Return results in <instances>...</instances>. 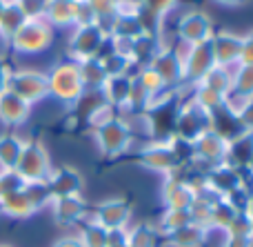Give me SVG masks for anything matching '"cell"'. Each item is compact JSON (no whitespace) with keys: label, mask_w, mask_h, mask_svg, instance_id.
Returning <instances> with one entry per match:
<instances>
[{"label":"cell","mask_w":253,"mask_h":247,"mask_svg":"<svg viewBox=\"0 0 253 247\" xmlns=\"http://www.w3.org/2000/svg\"><path fill=\"white\" fill-rule=\"evenodd\" d=\"M180 94L182 92H167L162 98L153 100L151 107L140 116L149 143H169L175 136V118L182 102Z\"/></svg>","instance_id":"cell-1"},{"label":"cell","mask_w":253,"mask_h":247,"mask_svg":"<svg viewBox=\"0 0 253 247\" xmlns=\"http://www.w3.org/2000/svg\"><path fill=\"white\" fill-rule=\"evenodd\" d=\"M49 83V96L56 98L58 102L67 107H74L84 94L83 76H80V65L76 60H58L51 69L47 71Z\"/></svg>","instance_id":"cell-2"},{"label":"cell","mask_w":253,"mask_h":247,"mask_svg":"<svg viewBox=\"0 0 253 247\" xmlns=\"http://www.w3.org/2000/svg\"><path fill=\"white\" fill-rule=\"evenodd\" d=\"M56 40V29L40 18H27L22 27L9 38V47L18 56H38L42 51H49Z\"/></svg>","instance_id":"cell-3"},{"label":"cell","mask_w":253,"mask_h":247,"mask_svg":"<svg viewBox=\"0 0 253 247\" xmlns=\"http://www.w3.org/2000/svg\"><path fill=\"white\" fill-rule=\"evenodd\" d=\"M91 136L96 141V147L100 151L102 158H120L133 145V129H131L129 120L125 116H114L109 123L100 125V127L91 129Z\"/></svg>","instance_id":"cell-4"},{"label":"cell","mask_w":253,"mask_h":247,"mask_svg":"<svg viewBox=\"0 0 253 247\" xmlns=\"http://www.w3.org/2000/svg\"><path fill=\"white\" fill-rule=\"evenodd\" d=\"M53 165L51 158H49L47 147L40 141L31 138V141H25V147L20 151V158H18L13 172L22 178L25 183H44L51 174Z\"/></svg>","instance_id":"cell-5"},{"label":"cell","mask_w":253,"mask_h":247,"mask_svg":"<svg viewBox=\"0 0 253 247\" xmlns=\"http://www.w3.org/2000/svg\"><path fill=\"white\" fill-rule=\"evenodd\" d=\"M109 45V36L102 31L100 25L74 27V34L69 36L67 58L76 62H84L91 58H100L105 47Z\"/></svg>","instance_id":"cell-6"},{"label":"cell","mask_w":253,"mask_h":247,"mask_svg":"<svg viewBox=\"0 0 253 247\" xmlns=\"http://www.w3.org/2000/svg\"><path fill=\"white\" fill-rule=\"evenodd\" d=\"M7 89L13 92L16 96H20L22 100L29 102V105L34 107L36 102H42L44 98H49L47 71L31 69V67H18V69H11Z\"/></svg>","instance_id":"cell-7"},{"label":"cell","mask_w":253,"mask_h":247,"mask_svg":"<svg viewBox=\"0 0 253 247\" xmlns=\"http://www.w3.org/2000/svg\"><path fill=\"white\" fill-rule=\"evenodd\" d=\"M215 25L211 20L209 13L205 11H189L178 20V29H175V38L180 43L196 47V45H205L213 38Z\"/></svg>","instance_id":"cell-8"},{"label":"cell","mask_w":253,"mask_h":247,"mask_svg":"<svg viewBox=\"0 0 253 247\" xmlns=\"http://www.w3.org/2000/svg\"><path fill=\"white\" fill-rule=\"evenodd\" d=\"M89 218L93 223H98L100 227H105L107 232H123L131 225L133 212H131L129 200L107 198L102 203H98L93 212H89Z\"/></svg>","instance_id":"cell-9"},{"label":"cell","mask_w":253,"mask_h":247,"mask_svg":"<svg viewBox=\"0 0 253 247\" xmlns=\"http://www.w3.org/2000/svg\"><path fill=\"white\" fill-rule=\"evenodd\" d=\"M207 129H211L209 114L202 111L189 96H187V100L182 98L178 118H175V138H182V141H187V143H193L198 136H202Z\"/></svg>","instance_id":"cell-10"},{"label":"cell","mask_w":253,"mask_h":247,"mask_svg":"<svg viewBox=\"0 0 253 247\" xmlns=\"http://www.w3.org/2000/svg\"><path fill=\"white\" fill-rule=\"evenodd\" d=\"M140 167H144L147 172L160 174V176H169V174L178 172L180 163L173 156L169 143H147L135 156Z\"/></svg>","instance_id":"cell-11"},{"label":"cell","mask_w":253,"mask_h":247,"mask_svg":"<svg viewBox=\"0 0 253 247\" xmlns=\"http://www.w3.org/2000/svg\"><path fill=\"white\" fill-rule=\"evenodd\" d=\"M215 60H213V51H211V45H196V47H189L187 56L182 58V87H196L202 78L207 76V71L213 69Z\"/></svg>","instance_id":"cell-12"},{"label":"cell","mask_w":253,"mask_h":247,"mask_svg":"<svg viewBox=\"0 0 253 247\" xmlns=\"http://www.w3.org/2000/svg\"><path fill=\"white\" fill-rule=\"evenodd\" d=\"M242 43H245V36L242 34H236V31H229V29H215L213 38L209 40L215 65L229 67V69L238 67Z\"/></svg>","instance_id":"cell-13"},{"label":"cell","mask_w":253,"mask_h":247,"mask_svg":"<svg viewBox=\"0 0 253 247\" xmlns=\"http://www.w3.org/2000/svg\"><path fill=\"white\" fill-rule=\"evenodd\" d=\"M147 67H151L156 71L158 78L165 83V87L169 92H182V62H180L178 53L171 47L160 49Z\"/></svg>","instance_id":"cell-14"},{"label":"cell","mask_w":253,"mask_h":247,"mask_svg":"<svg viewBox=\"0 0 253 247\" xmlns=\"http://www.w3.org/2000/svg\"><path fill=\"white\" fill-rule=\"evenodd\" d=\"M196 198L193 187L180 176L178 172L165 176L162 181V190H160V200L165 209H189Z\"/></svg>","instance_id":"cell-15"},{"label":"cell","mask_w":253,"mask_h":247,"mask_svg":"<svg viewBox=\"0 0 253 247\" xmlns=\"http://www.w3.org/2000/svg\"><path fill=\"white\" fill-rule=\"evenodd\" d=\"M51 198H62V196H83V174L76 167L62 165L53 167L49 178L44 181Z\"/></svg>","instance_id":"cell-16"},{"label":"cell","mask_w":253,"mask_h":247,"mask_svg":"<svg viewBox=\"0 0 253 247\" xmlns=\"http://www.w3.org/2000/svg\"><path fill=\"white\" fill-rule=\"evenodd\" d=\"M247 178H249L247 176V172L222 163V165H215V167L207 174L205 183H207V187H209L213 194H218L220 198H227V196L231 194V192H236L238 187L247 185Z\"/></svg>","instance_id":"cell-17"},{"label":"cell","mask_w":253,"mask_h":247,"mask_svg":"<svg viewBox=\"0 0 253 247\" xmlns=\"http://www.w3.org/2000/svg\"><path fill=\"white\" fill-rule=\"evenodd\" d=\"M227 149H229V141L218 136L213 129H207L202 136H198L193 141V156L198 160H202L205 165H209V167L222 165L227 160Z\"/></svg>","instance_id":"cell-18"},{"label":"cell","mask_w":253,"mask_h":247,"mask_svg":"<svg viewBox=\"0 0 253 247\" xmlns=\"http://www.w3.org/2000/svg\"><path fill=\"white\" fill-rule=\"evenodd\" d=\"M51 214L56 218L58 225H80L84 218L89 216L87 212V203L83 196H62V198H51L49 203Z\"/></svg>","instance_id":"cell-19"},{"label":"cell","mask_w":253,"mask_h":247,"mask_svg":"<svg viewBox=\"0 0 253 247\" xmlns=\"http://www.w3.org/2000/svg\"><path fill=\"white\" fill-rule=\"evenodd\" d=\"M31 116V105L25 102L20 96H16L13 92L4 89L0 94V123L4 127H20L29 120Z\"/></svg>","instance_id":"cell-20"},{"label":"cell","mask_w":253,"mask_h":247,"mask_svg":"<svg viewBox=\"0 0 253 247\" xmlns=\"http://www.w3.org/2000/svg\"><path fill=\"white\" fill-rule=\"evenodd\" d=\"M131 83H133V74L126 76H109L105 80V85L100 87V94L105 98V102L116 109L118 114H123L126 100H129V92H131Z\"/></svg>","instance_id":"cell-21"},{"label":"cell","mask_w":253,"mask_h":247,"mask_svg":"<svg viewBox=\"0 0 253 247\" xmlns=\"http://www.w3.org/2000/svg\"><path fill=\"white\" fill-rule=\"evenodd\" d=\"M38 212V207L34 205V200L29 198V194L22 190L16 192H7L0 198V214L7 218H16V221H25V218H31Z\"/></svg>","instance_id":"cell-22"},{"label":"cell","mask_w":253,"mask_h":247,"mask_svg":"<svg viewBox=\"0 0 253 247\" xmlns=\"http://www.w3.org/2000/svg\"><path fill=\"white\" fill-rule=\"evenodd\" d=\"M42 18L53 29L76 27V2H69V0H47Z\"/></svg>","instance_id":"cell-23"},{"label":"cell","mask_w":253,"mask_h":247,"mask_svg":"<svg viewBox=\"0 0 253 247\" xmlns=\"http://www.w3.org/2000/svg\"><path fill=\"white\" fill-rule=\"evenodd\" d=\"M209 123H211V129H213L218 136H222L224 141H233V138L240 136L242 132H247V129L242 127L240 116L229 111L224 105L220 107V109H215L213 114H209Z\"/></svg>","instance_id":"cell-24"},{"label":"cell","mask_w":253,"mask_h":247,"mask_svg":"<svg viewBox=\"0 0 253 247\" xmlns=\"http://www.w3.org/2000/svg\"><path fill=\"white\" fill-rule=\"evenodd\" d=\"M207 239H209V230L189 223L187 227H182V230L173 232V234L165 236L160 241L162 247H207Z\"/></svg>","instance_id":"cell-25"},{"label":"cell","mask_w":253,"mask_h":247,"mask_svg":"<svg viewBox=\"0 0 253 247\" xmlns=\"http://www.w3.org/2000/svg\"><path fill=\"white\" fill-rule=\"evenodd\" d=\"M251 154H253V132H242L240 136H236L233 141H229L227 160H224V163L245 172L247 165H249Z\"/></svg>","instance_id":"cell-26"},{"label":"cell","mask_w":253,"mask_h":247,"mask_svg":"<svg viewBox=\"0 0 253 247\" xmlns=\"http://www.w3.org/2000/svg\"><path fill=\"white\" fill-rule=\"evenodd\" d=\"M165 47H167L165 38H153V36H140V38H135L133 45H131V60H133V67L135 69L147 67L149 62L156 58V53Z\"/></svg>","instance_id":"cell-27"},{"label":"cell","mask_w":253,"mask_h":247,"mask_svg":"<svg viewBox=\"0 0 253 247\" xmlns=\"http://www.w3.org/2000/svg\"><path fill=\"white\" fill-rule=\"evenodd\" d=\"M189 223H191L189 209H165L162 207V212H160V216H158L153 230L158 232L160 239H165V236H169V234H173V232L187 227Z\"/></svg>","instance_id":"cell-28"},{"label":"cell","mask_w":253,"mask_h":247,"mask_svg":"<svg viewBox=\"0 0 253 247\" xmlns=\"http://www.w3.org/2000/svg\"><path fill=\"white\" fill-rule=\"evenodd\" d=\"M105 31L111 40H129V43H133L135 38L144 36L142 27H140L135 16H116L114 20L107 25Z\"/></svg>","instance_id":"cell-29"},{"label":"cell","mask_w":253,"mask_h":247,"mask_svg":"<svg viewBox=\"0 0 253 247\" xmlns=\"http://www.w3.org/2000/svg\"><path fill=\"white\" fill-rule=\"evenodd\" d=\"M100 65L105 69L107 78L109 76H126V74H133V60H131L126 53H120V51H114L111 49V43L105 47V51L100 53Z\"/></svg>","instance_id":"cell-30"},{"label":"cell","mask_w":253,"mask_h":247,"mask_svg":"<svg viewBox=\"0 0 253 247\" xmlns=\"http://www.w3.org/2000/svg\"><path fill=\"white\" fill-rule=\"evenodd\" d=\"M25 147V141H22L18 134L7 132L0 136V165L2 169H13L20 158V151Z\"/></svg>","instance_id":"cell-31"},{"label":"cell","mask_w":253,"mask_h":247,"mask_svg":"<svg viewBox=\"0 0 253 247\" xmlns=\"http://www.w3.org/2000/svg\"><path fill=\"white\" fill-rule=\"evenodd\" d=\"M240 216L238 209H233L224 198H220L211 209V221H209V232H218V234H227V230L233 225V221Z\"/></svg>","instance_id":"cell-32"},{"label":"cell","mask_w":253,"mask_h":247,"mask_svg":"<svg viewBox=\"0 0 253 247\" xmlns=\"http://www.w3.org/2000/svg\"><path fill=\"white\" fill-rule=\"evenodd\" d=\"M25 20H27V16H25V11H22L20 2H18V0H7L2 13H0V34L11 38L22 27Z\"/></svg>","instance_id":"cell-33"},{"label":"cell","mask_w":253,"mask_h":247,"mask_svg":"<svg viewBox=\"0 0 253 247\" xmlns=\"http://www.w3.org/2000/svg\"><path fill=\"white\" fill-rule=\"evenodd\" d=\"M198 85H205V87H209V89H213V92L227 96V94L231 92V87H233V69L215 65L213 69L207 71V76Z\"/></svg>","instance_id":"cell-34"},{"label":"cell","mask_w":253,"mask_h":247,"mask_svg":"<svg viewBox=\"0 0 253 247\" xmlns=\"http://www.w3.org/2000/svg\"><path fill=\"white\" fill-rule=\"evenodd\" d=\"M126 245L129 247H160V236L153 225L140 223V225L126 227Z\"/></svg>","instance_id":"cell-35"},{"label":"cell","mask_w":253,"mask_h":247,"mask_svg":"<svg viewBox=\"0 0 253 247\" xmlns=\"http://www.w3.org/2000/svg\"><path fill=\"white\" fill-rule=\"evenodd\" d=\"M78 236L83 247H109V232L105 227H100L98 223H93L89 216L80 223Z\"/></svg>","instance_id":"cell-36"},{"label":"cell","mask_w":253,"mask_h":247,"mask_svg":"<svg viewBox=\"0 0 253 247\" xmlns=\"http://www.w3.org/2000/svg\"><path fill=\"white\" fill-rule=\"evenodd\" d=\"M78 65H80V76H83L84 89H87V92H98L107 80V74H105V69H102L100 60L91 58V60L78 62Z\"/></svg>","instance_id":"cell-37"},{"label":"cell","mask_w":253,"mask_h":247,"mask_svg":"<svg viewBox=\"0 0 253 247\" xmlns=\"http://www.w3.org/2000/svg\"><path fill=\"white\" fill-rule=\"evenodd\" d=\"M189 98H191L202 111H207V114H213L215 109H220V107L224 105L222 94L213 92V89L205 87V85H196V87H191V96Z\"/></svg>","instance_id":"cell-38"},{"label":"cell","mask_w":253,"mask_h":247,"mask_svg":"<svg viewBox=\"0 0 253 247\" xmlns=\"http://www.w3.org/2000/svg\"><path fill=\"white\" fill-rule=\"evenodd\" d=\"M135 18H138L144 36L162 38V34H165V18H162L160 13L151 11V9H147L142 2H140V9H138V13H135Z\"/></svg>","instance_id":"cell-39"},{"label":"cell","mask_w":253,"mask_h":247,"mask_svg":"<svg viewBox=\"0 0 253 247\" xmlns=\"http://www.w3.org/2000/svg\"><path fill=\"white\" fill-rule=\"evenodd\" d=\"M133 76H135V80H138V83L147 89V94L153 98V100L162 98L167 92H169V89L165 87V83L158 78V74L151 69V67H140V69H135Z\"/></svg>","instance_id":"cell-40"},{"label":"cell","mask_w":253,"mask_h":247,"mask_svg":"<svg viewBox=\"0 0 253 247\" xmlns=\"http://www.w3.org/2000/svg\"><path fill=\"white\" fill-rule=\"evenodd\" d=\"M233 94L245 98H253V65L233 67Z\"/></svg>","instance_id":"cell-41"},{"label":"cell","mask_w":253,"mask_h":247,"mask_svg":"<svg viewBox=\"0 0 253 247\" xmlns=\"http://www.w3.org/2000/svg\"><path fill=\"white\" fill-rule=\"evenodd\" d=\"M89 4H91L93 13H96V18H98V25H100L102 31H105L107 25H109V22L116 18L118 0H89ZM105 34H107V31H105Z\"/></svg>","instance_id":"cell-42"},{"label":"cell","mask_w":253,"mask_h":247,"mask_svg":"<svg viewBox=\"0 0 253 247\" xmlns=\"http://www.w3.org/2000/svg\"><path fill=\"white\" fill-rule=\"evenodd\" d=\"M89 25H98V18L93 13L89 0H80L76 2V27H89Z\"/></svg>","instance_id":"cell-43"},{"label":"cell","mask_w":253,"mask_h":247,"mask_svg":"<svg viewBox=\"0 0 253 247\" xmlns=\"http://www.w3.org/2000/svg\"><path fill=\"white\" fill-rule=\"evenodd\" d=\"M140 2H142L147 9H151V11L160 13V16L165 18L167 13H171L175 7H178L180 0H140Z\"/></svg>","instance_id":"cell-44"},{"label":"cell","mask_w":253,"mask_h":247,"mask_svg":"<svg viewBox=\"0 0 253 247\" xmlns=\"http://www.w3.org/2000/svg\"><path fill=\"white\" fill-rule=\"evenodd\" d=\"M238 65H253V31L245 34V43H242L240 62Z\"/></svg>","instance_id":"cell-45"},{"label":"cell","mask_w":253,"mask_h":247,"mask_svg":"<svg viewBox=\"0 0 253 247\" xmlns=\"http://www.w3.org/2000/svg\"><path fill=\"white\" fill-rule=\"evenodd\" d=\"M222 247H253V236H229V234H224Z\"/></svg>","instance_id":"cell-46"},{"label":"cell","mask_w":253,"mask_h":247,"mask_svg":"<svg viewBox=\"0 0 253 247\" xmlns=\"http://www.w3.org/2000/svg\"><path fill=\"white\" fill-rule=\"evenodd\" d=\"M51 247H83V243H80L78 234H67V236H62V239H58Z\"/></svg>","instance_id":"cell-47"},{"label":"cell","mask_w":253,"mask_h":247,"mask_svg":"<svg viewBox=\"0 0 253 247\" xmlns=\"http://www.w3.org/2000/svg\"><path fill=\"white\" fill-rule=\"evenodd\" d=\"M240 120H242V127H245L247 132H253V98L249 100V105H247V109L242 111Z\"/></svg>","instance_id":"cell-48"},{"label":"cell","mask_w":253,"mask_h":247,"mask_svg":"<svg viewBox=\"0 0 253 247\" xmlns=\"http://www.w3.org/2000/svg\"><path fill=\"white\" fill-rule=\"evenodd\" d=\"M109 247H129L126 245V230L109 232Z\"/></svg>","instance_id":"cell-49"},{"label":"cell","mask_w":253,"mask_h":247,"mask_svg":"<svg viewBox=\"0 0 253 247\" xmlns=\"http://www.w3.org/2000/svg\"><path fill=\"white\" fill-rule=\"evenodd\" d=\"M9 74H11V67L7 65L4 60H0V94L7 89V83H9Z\"/></svg>","instance_id":"cell-50"},{"label":"cell","mask_w":253,"mask_h":247,"mask_svg":"<svg viewBox=\"0 0 253 247\" xmlns=\"http://www.w3.org/2000/svg\"><path fill=\"white\" fill-rule=\"evenodd\" d=\"M9 51H11V47H9V38L0 34V60H4V56H7Z\"/></svg>","instance_id":"cell-51"},{"label":"cell","mask_w":253,"mask_h":247,"mask_svg":"<svg viewBox=\"0 0 253 247\" xmlns=\"http://www.w3.org/2000/svg\"><path fill=\"white\" fill-rule=\"evenodd\" d=\"M213 2L222 4V7H240V4H245L247 0H213Z\"/></svg>","instance_id":"cell-52"},{"label":"cell","mask_w":253,"mask_h":247,"mask_svg":"<svg viewBox=\"0 0 253 247\" xmlns=\"http://www.w3.org/2000/svg\"><path fill=\"white\" fill-rule=\"evenodd\" d=\"M245 172H247V176H249V178H253V154H251L249 165H247V169H245Z\"/></svg>","instance_id":"cell-53"},{"label":"cell","mask_w":253,"mask_h":247,"mask_svg":"<svg viewBox=\"0 0 253 247\" xmlns=\"http://www.w3.org/2000/svg\"><path fill=\"white\" fill-rule=\"evenodd\" d=\"M245 216L249 218V221L253 223V198H251V203H249V207H247V212H245Z\"/></svg>","instance_id":"cell-54"},{"label":"cell","mask_w":253,"mask_h":247,"mask_svg":"<svg viewBox=\"0 0 253 247\" xmlns=\"http://www.w3.org/2000/svg\"><path fill=\"white\" fill-rule=\"evenodd\" d=\"M247 190H249V194L253 198V178H247Z\"/></svg>","instance_id":"cell-55"},{"label":"cell","mask_w":253,"mask_h":247,"mask_svg":"<svg viewBox=\"0 0 253 247\" xmlns=\"http://www.w3.org/2000/svg\"><path fill=\"white\" fill-rule=\"evenodd\" d=\"M4 4H7V0H0V13H2V9H4Z\"/></svg>","instance_id":"cell-56"},{"label":"cell","mask_w":253,"mask_h":247,"mask_svg":"<svg viewBox=\"0 0 253 247\" xmlns=\"http://www.w3.org/2000/svg\"><path fill=\"white\" fill-rule=\"evenodd\" d=\"M2 194H4V192H2V185H0V198H2Z\"/></svg>","instance_id":"cell-57"},{"label":"cell","mask_w":253,"mask_h":247,"mask_svg":"<svg viewBox=\"0 0 253 247\" xmlns=\"http://www.w3.org/2000/svg\"><path fill=\"white\" fill-rule=\"evenodd\" d=\"M69 2H80V0H69Z\"/></svg>","instance_id":"cell-58"},{"label":"cell","mask_w":253,"mask_h":247,"mask_svg":"<svg viewBox=\"0 0 253 247\" xmlns=\"http://www.w3.org/2000/svg\"><path fill=\"white\" fill-rule=\"evenodd\" d=\"M251 232H253V223H251Z\"/></svg>","instance_id":"cell-59"},{"label":"cell","mask_w":253,"mask_h":247,"mask_svg":"<svg viewBox=\"0 0 253 247\" xmlns=\"http://www.w3.org/2000/svg\"><path fill=\"white\" fill-rule=\"evenodd\" d=\"M0 247H9V245H0Z\"/></svg>","instance_id":"cell-60"}]
</instances>
